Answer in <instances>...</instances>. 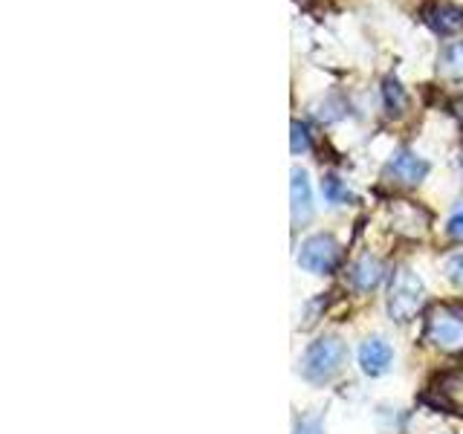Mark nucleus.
I'll return each mask as SVG.
<instances>
[{
	"instance_id": "nucleus-1",
	"label": "nucleus",
	"mask_w": 463,
	"mask_h": 434,
	"mask_svg": "<svg viewBox=\"0 0 463 434\" xmlns=\"http://www.w3.org/2000/svg\"><path fill=\"white\" fill-rule=\"evenodd\" d=\"M426 342L440 354L460 356L463 354V310L455 304H438L426 316Z\"/></svg>"
},
{
	"instance_id": "nucleus-2",
	"label": "nucleus",
	"mask_w": 463,
	"mask_h": 434,
	"mask_svg": "<svg viewBox=\"0 0 463 434\" xmlns=\"http://www.w3.org/2000/svg\"><path fill=\"white\" fill-rule=\"evenodd\" d=\"M345 356H347V347L339 336H322L307 344V351L301 356V373L307 382L322 385L327 380H333L342 365H345Z\"/></svg>"
},
{
	"instance_id": "nucleus-3",
	"label": "nucleus",
	"mask_w": 463,
	"mask_h": 434,
	"mask_svg": "<svg viewBox=\"0 0 463 434\" xmlns=\"http://www.w3.org/2000/svg\"><path fill=\"white\" fill-rule=\"evenodd\" d=\"M426 301V287L420 275L409 267H400L388 287V316L400 325H409Z\"/></svg>"
},
{
	"instance_id": "nucleus-4",
	"label": "nucleus",
	"mask_w": 463,
	"mask_h": 434,
	"mask_svg": "<svg viewBox=\"0 0 463 434\" xmlns=\"http://www.w3.org/2000/svg\"><path fill=\"white\" fill-rule=\"evenodd\" d=\"M342 260V246L336 243L333 235H310L301 243L298 252V267L307 269L313 275H330L336 272Z\"/></svg>"
},
{
	"instance_id": "nucleus-5",
	"label": "nucleus",
	"mask_w": 463,
	"mask_h": 434,
	"mask_svg": "<svg viewBox=\"0 0 463 434\" xmlns=\"http://www.w3.org/2000/svg\"><path fill=\"white\" fill-rule=\"evenodd\" d=\"M426 174H429V163L409 148H400L385 165V177L397 185H420L426 180Z\"/></svg>"
},
{
	"instance_id": "nucleus-6",
	"label": "nucleus",
	"mask_w": 463,
	"mask_h": 434,
	"mask_svg": "<svg viewBox=\"0 0 463 434\" xmlns=\"http://www.w3.org/2000/svg\"><path fill=\"white\" fill-rule=\"evenodd\" d=\"M423 24L434 35H452L463 26V9L449 4V0H434V4L423 6Z\"/></svg>"
},
{
	"instance_id": "nucleus-7",
	"label": "nucleus",
	"mask_w": 463,
	"mask_h": 434,
	"mask_svg": "<svg viewBox=\"0 0 463 434\" xmlns=\"http://www.w3.org/2000/svg\"><path fill=\"white\" fill-rule=\"evenodd\" d=\"M391 362H394V351H391V344L385 339H368L362 342L359 347V365L368 376H383Z\"/></svg>"
},
{
	"instance_id": "nucleus-8",
	"label": "nucleus",
	"mask_w": 463,
	"mask_h": 434,
	"mask_svg": "<svg viewBox=\"0 0 463 434\" xmlns=\"http://www.w3.org/2000/svg\"><path fill=\"white\" fill-rule=\"evenodd\" d=\"M289 200H293V223L304 226L313 217V194L307 174L301 168H293V180H289Z\"/></svg>"
},
{
	"instance_id": "nucleus-9",
	"label": "nucleus",
	"mask_w": 463,
	"mask_h": 434,
	"mask_svg": "<svg viewBox=\"0 0 463 434\" xmlns=\"http://www.w3.org/2000/svg\"><path fill=\"white\" fill-rule=\"evenodd\" d=\"M383 275H385L383 260H376L371 255H362L351 267V272H347V278H351V284L359 289V293H371L373 287H380Z\"/></svg>"
},
{
	"instance_id": "nucleus-10",
	"label": "nucleus",
	"mask_w": 463,
	"mask_h": 434,
	"mask_svg": "<svg viewBox=\"0 0 463 434\" xmlns=\"http://www.w3.org/2000/svg\"><path fill=\"white\" fill-rule=\"evenodd\" d=\"M438 72L443 79H452V81L463 79V41L446 43L438 58Z\"/></svg>"
},
{
	"instance_id": "nucleus-11",
	"label": "nucleus",
	"mask_w": 463,
	"mask_h": 434,
	"mask_svg": "<svg viewBox=\"0 0 463 434\" xmlns=\"http://www.w3.org/2000/svg\"><path fill=\"white\" fill-rule=\"evenodd\" d=\"M438 391L443 394L446 409L463 414V373H449V376H443Z\"/></svg>"
},
{
	"instance_id": "nucleus-12",
	"label": "nucleus",
	"mask_w": 463,
	"mask_h": 434,
	"mask_svg": "<svg viewBox=\"0 0 463 434\" xmlns=\"http://www.w3.org/2000/svg\"><path fill=\"white\" fill-rule=\"evenodd\" d=\"M322 194L327 203H333V206H347V203H354V192L336 177V174H325L322 177Z\"/></svg>"
},
{
	"instance_id": "nucleus-13",
	"label": "nucleus",
	"mask_w": 463,
	"mask_h": 434,
	"mask_svg": "<svg viewBox=\"0 0 463 434\" xmlns=\"http://www.w3.org/2000/svg\"><path fill=\"white\" fill-rule=\"evenodd\" d=\"M383 101H385V110L394 113V116H400L405 108H409V96H405L402 84L397 79H391V76L383 81Z\"/></svg>"
},
{
	"instance_id": "nucleus-14",
	"label": "nucleus",
	"mask_w": 463,
	"mask_h": 434,
	"mask_svg": "<svg viewBox=\"0 0 463 434\" xmlns=\"http://www.w3.org/2000/svg\"><path fill=\"white\" fill-rule=\"evenodd\" d=\"M293 154H307L313 148V139H310V127L304 122H293V142H289Z\"/></svg>"
},
{
	"instance_id": "nucleus-15",
	"label": "nucleus",
	"mask_w": 463,
	"mask_h": 434,
	"mask_svg": "<svg viewBox=\"0 0 463 434\" xmlns=\"http://www.w3.org/2000/svg\"><path fill=\"white\" fill-rule=\"evenodd\" d=\"M446 278L463 289V252H458L446 260Z\"/></svg>"
},
{
	"instance_id": "nucleus-16",
	"label": "nucleus",
	"mask_w": 463,
	"mask_h": 434,
	"mask_svg": "<svg viewBox=\"0 0 463 434\" xmlns=\"http://www.w3.org/2000/svg\"><path fill=\"white\" fill-rule=\"evenodd\" d=\"M446 231H449V238H452V241H463V203L446 221Z\"/></svg>"
},
{
	"instance_id": "nucleus-17",
	"label": "nucleus",
	"mask_w": 463,
	"mask_h": 434,
	"mask_svg": "<svg viewBox=\"0 0 463 434\" xmlns=\"http://www.w3.org/2000/svg\"><path fill=\"white\" fill-rule=\"evenodd\" d=\"M293 434H325V429H322V423H318L316 417H307V420H298Z\"/></svg>"
},
{
	"instance_id": "nucleus-18",
	"label": "nucleus",
	"mask_w": 463,
	"mask_h": 434,
	"mask_svg": "<svg viewBox=\"0 0 463 434\" xmlns=\"http://www.w3.org/2000/svg\"><path fill=\"white\" fill-rule=\"evenodd\" d=\"M458 108H460V116H463V99L458 101Z\"/></svg>"
},
{
	"instance_id": "nucleus-19",
	"label": "nucleus",
	"mask_w": 463,
	"mask_h": 434,
	"mask_svg": "<svg viewBox=\"0 0 463 434\" xmlns=\"http://www.w3.org/2000/svg\"><path fill=\"white\" fill-rule=\"evenodd\" d=\"M460 168H463V151H460Z\"/></svg>"
}]
</instances>
